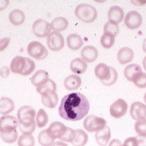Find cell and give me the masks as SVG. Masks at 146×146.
Listing matches in <instances>:
<instances>
[{
    "mask_svg": "<svg viewBox=\"0 0 146 146\" xmlns=\"http://www.w3.org/2000/svg\"><path fill=\"white\" fill-rule=\"evenodd\" d=\"M125 26L131 30L139 28L142 23V17L138 11H131L128 12L124 19Z\"/></svg>",
    "mask_w": 146,
    "mask_h": 146,
    "instance_id": "8fae6325",
    "label": "cell"
},
{
    "mask_svg": "<svg viewBox=\"0 0 146 146\" xmlns=\"http://www.w3.org/2000/svg\"><path fill=\"white\" fill-rule=\"evenodd\" d=\"M88 65L87 62L81 58H75L70 63V69L72 72L76 74H83L87 70Z\"/></svg>",
    "mask_w": 146,
    "mask_h": 146,
    "instance_id": "603a6c76",
    "label": "cell"
},
{
    "mask_svg": "<svg viewBox=\"0 0 146 146\" xmlns=\"http://www.w3.org/2000/svg\"><path fill=\"white\" fill-rule=\"evenodd\" d=\"M35 62L30 58L26 57V66H25V70L22 72L21 75H28L32 73L35 69Z\"/></svg>",
    "mask_w": 146,
    "mask_h": 146,
    "instance_id": "74e56055",
    "label": "cell"
},
{
    "mask_svg": "<svg viewBox=\"0 0 146 146\" xmlns=\"http://www.w3.org/2000/svg\"><path fill=\"white\" fill-rule=\"evenodd\" d=\"M51 146H68L67 144H66L63 141H56V142H54Z\"/></svg>",
    "mask_w": 146,
    "mask_h": 146,
    "instance_id": "7dc6e473",
    "label": "cell"
},
{
    "mask_svg": "<svg viewBox=\"0 0 146 146\" xmlns=\"http://www.w3.org/2000/svg\"><path fill=\"white\" fill-rule=\"evenodd\" d=\"M141 73H142V69L138 64H130L124 69V75L129 82H132Z\"/></svg>",
    "mask_w": 146,
    "mask_h": 146,
    "instance_id": "ac0fdd59",
    "label": "cell"
},
{
    "mask_svg": "<svg viewBox=\"0 0 146 146\" xmlns=\"http://www.w3.org/2000/svg\"><path fill=\"white\" fill-rule=\"evenodd\" d=\"M81 56L85 62H94L98 58V51L93 46H86L81 51Z\"/></svg>",
    "mask_w": 146,
    "mask_h": 146,
    "instance_id": "9a60e30c",
    "label": "cell"
},
{
    "mask_svg": "<svg viewBox=\"0 0 146 146\" xmlns=\"http://www.w3.org/2000/svg\"><path fill=\"white\" fill-rule=\"evenodd\" d=\"M123 146H138L136 137H129L125 140Z\"/></svg>",
    "mask_w": 146,
    "mask_h": 146,
    "instance_id": "60d3db41",
    "label": "cell"
},
{
    "mask_svg": "<svg viewBox=\"0 0 146 146\" xmlns=\"http://www.w3.org/2000/svg\"><path fill=\"white\" fill-rule=\"evenodd\" d=\"M18 119V128L23 134H32L36 129V111L31 106L20 107L17 113Z\"/></svg>",
    "mask_w": 146,
    "mask_h": 146,
    "instance_id": "7a4b0ae2",
    "label": "cell"
},
{
    "mask_svg": "<svg viewBox=\"0 0 146 146\" xmlns=\"http://www.w3.org/2000/svg\"><path fill=\"white\" fill-rule=\"evenodd\" d=\"M75 138L72 142L73 146H84L88 142V135L84 130L78 129H75Z\"/></svg>",
    "mask_w": 146,
    "mask_h": 146,
    "instance_id": "4316f807",
    "label": "cell"
},
{
    "mask_svg": "<svg viewBox=\"0 0 146 146\" xmlns=\"http://www.w3.org/2000/svg\"><path fill=\"white\" fill-rule=\"evenodd\" d=\"M32 31L35 36L38 37H46L51 33L50 25L43 19L35 21L32 26Z\"/></svg>",
    "mask_w": 146,
    "mask_h": 146,
    "instance_id": "9c48e42d",
    "label": "cell"
},
{
    "mask_svg": "<svg viewBox=\"0 0 146 146\" xmlns=\"http://www.w3.org/2000/svg\"><path fill=\"white\" fill-rule=\"evenodd\" d=\"M144 101H145V103L146 104V93L145 94V95H144Z\"/></svg>",
    "mask_w": 146,
    "mask_h": 146,
    "instance_id": "f907efd6",
    "label": "cell"
},
{
    "mask_svg": "<svg viewBox=\"0 0 146 146\" xmlns=\"http://www.w3.org/2000/svg\"><path fill=\"white\" fill-rule=\"evenodd\" d=\"M82 84V78L78 75H71L64 80V86L68 91L79 88Z\"/></svg>",
    "mask_w": 146,
    "mask_h": 146,
    "instance_id": "d6986e66",
    "label": "cell"
},
{
    "mask_svg": "<svg viewBox=\"0 0 146 146\" xmlns=\"http://www.w3.org/2000/svg\"><path fill=\"white\" fill-rule=\"evenodd\" d=\"M90 109L88 100L78 92L64 96L59 107V114L62 118L68 121H78L86 116Z\"/></svg>",
    "mask_w": 146,
    "mask_h": 146,
    "instance_id": "6da1fadb",
    "label": "cell"
},
{
    "mask_svg": "<svg viewBox=\"0 0 146 146\" xmlns=\"http://www.w3.org/2000/svg\"><path fill=\"white\" fill-rule=\"evenodd\" d=\"M136 137L138 146H146V135H138Z\"/></svg>",
    "mask_w": 146,
    "mask_h": 146,
    "instance_id": "7bdbcfd3",
    "label": "cell"
},
{
    "mask_svg": "<svg viewBox=\"0 0 146 146\" xmlns=\"http://www.w3.org/2000/svg\"><path fill=\"white\" fill-rule=\"evenodd\" d=\"M9 19L10 22L14 25L18 26L22 25L25 20V13L19 9H14L9 14Z\"/></svg>",
    "mask_w": 146,
    "mask_h": 146,
    "instance_id": "d4e9b609",
    "label": "cell"
},
{
    "mask_svg": "<svg viewBox=\"0 0 146 146\" xmlns=\"http://www.w3.org/2000/svg\"><path fill=\"white\" fill-rule=\"evenodd\" d=\"M68 22L66 18L63 17H58L52 20L50 24V27L54 31L60 32L65 31L68 27Z\"/></svg>",
    "mask_w": 146,
    "mask_h": 146,
    "instance_id": "83f0119b",
    "label": "cell"
},
{
    "mask_svg": "<svg viewBox=\"0 0 146 146\" xmlns=\"http://www.w3.org/2000/svg\"><path fill=\"white\" fill-rule=\"evenodd\" d=\"M10 43V38L9 37H3L0 39V52L6 49V47L9 46Z\"/></svg>",
    "mask_w": 146,
    "mask_h": 146,
    "instance_id": "b9f144b4",
    "label": "cell"
},
{
    "mask_svg": "<svg viewBox=\"0 0 146 146\" xmlns=\"http://www.w3.org/2000/svg\"><path fill=\"white\" fill-rule=\"evenodd\" d=\"M66 42L68 47L72 50H78L83 45L82 37L76 34H69L66 38Z\"/></svg>",
    "mask_w": 146,
    "mask_h": 146,
    "instance_id": "cb8c5ba5",
    "label": "cell"
},
{
    "mask_svg": "<svg viewBox=\"0 0 146 146\" xmlns=\"http://www.w3.org/2000/svg\"><path fill=\"white\" fill-rule=\"evenodd\" d=\"M9 4V0H0V11L6 9Z\"/></svg>",
    "mask_w": 146,
    "mask_h": 146,
    "instance_id": "f6af8a7d",
    "label": "cell"
},
{
    "mask_svg": "<svg viewBox=\"0 0 146 146\" xmlns=\"http://www.w3.org/2000/svg\"><path fill=\"white\" fill-rule=\"evenodd\" d=\"M10 74V69H9V67L7 66H3L2 68H1L0 69V76L2 78H7Z\"/></svg>",
    "mask_w": 146,
    "mask_h": 146,
    "instance_id": "ee69618b",
    "label": "cell"
},
{
    "mask_svg": "<svg viewBox=\"0 0 146 146\" xmlns=\"http://www.w3.org/2000/svg\"><path fill=\"white\" fill-rule=\"evenodd\" d=\"M108 146H123V144H122V142L119 139H114L110 142Z\"/></svg>",
    "mask_w": 146,
    "mask_h": 146,
    "instance_id": "bcb514c9",
    "label": "cell"
},
{
    "mask_svg": "<svg viewBox=\"0 0 146 146\" xmlns=\"http://www.w3.org/2000/svg\"><path fill=\"white\" fill-rule=\"evenodd\" d=\"M26 66V57L18 56L14 58L10 64V70L15 74L21 75Z\"/></svg>",
    "mask_w": 146,
    "mask_h": 146,
    "instance_id": "2e32d148",
    "label": "cell"
},
{
    "mask_svg": "<svg viewBox=\"0 0 146 146\" xmlns=\"http://www.w3.org/2000/svg\"><path fill=\"white\" fill-rule=\"evenodd\" d=\"M18 119L15 116L5 115L0 117V133H8L16 130Z\"/></svg>",
    "mask_w": 146,
    "mask_h": 146,
    "instance_id": "8992f818",
    "label": "cell"
},
{
    "mask_svg": "<svg viewBox=\"0 0 146 146\" xmlns=\"http://www.w3.org/2000/svg\"><path fill=\"white\" fill-rule=\"evenodd\" d=\"M104 32L112 34L116 36L119 34V28L118 24H116L113 21H108L105 24L104 27Z\"/></svg>",
    "mask_w": 146,
    "mask_h": 146,
    "instance_id": "e575fe53",
    "label": "cell"
},
{
    "mask_svg": "<svg viewBox=\"0 0 146 146\" xmlns=\"http://www.w3.org/2000/svg\"><path fill=\"white\" fill-rule=\"evenodd\" d=\"M49 79V74L44 70H38L31 78V82L34 86L38 87L43 83H45Z\"/></svg>",
    "mask_w": 146,
    "mask_h": 146,
    "instance_id": "484cf974",
    "label": "cell"
},
{
    "mask_svg": "<svg viewBox=\"0 0 146 146\" xmlns=\"http://www.w3.org/2000/svg\"><path fill=\"white\" fill-rule=\"evenodd\" d=\"M111 137L110 129L108 126H104L101 129L97 131L95 133V139L97 143L100 146H107Z\"/></svg>",
    "mask_w": 146,
    "mask_h": 146,
    "instance_id": "7c38bea8",
    "label": "cell"
},
{
    "mask_svg": "<svg viewBox=\"0 0 146 146\" xmlns=\"http://www.w3.org/2000/svg\"><path fill=\"white\" fill-rule=\"evenodd\" d=\"M35 140L32 134H22L18 140V146H34Z\"/></svg>",
    "mask_w": 146,
    "mask_h": 146,
    "instance_id": "d6a6232c",
    "label": "cell"
},
{
    "mask_svg": "<svg viewBox=\"0 0 146 146\" xmlns=\"http://www.w3.org/2000/svg\"><path fill=\"white\" fill-rule=\"evenodd\" d=\"M0 136H1L2 141L6 143L11 144L14 143L16 140H18V134L17 129H16L13 132H8V133H0Z\"/></svg>",
    "mask_w": 146,
    "mask_h": 146,
    "instance_id": "836d02e7",
    "label": "cell"
},
{
    "mask_svg": "<svg viewBox=\"0 0 146 146\" xmlns=\"http://www.w3.org/2000/svg\"><path fill=\"white\" fill-rule=\"evenodd\" d=\"M135 130L138 135H146V121H136Z\"/></svg>",
    "mask_w": 146,
    "mask_h": 146,
    "instance_id": "f35d334b",
    "label": "cell"
},
{
    "mask_svg": "<svg viewBox=\"0 0 146 146\" xmlns=\"http://www.w3.org/2000/svg\"><path fill=\"white\" fill-rule=\"evenodd\" d=\"M128 104L122 98H119L114 101L110 107V113L113 118L123 117L127 112Z\"/></svg>",
    "mask_w": 146,
    "mask_h": 146,
    "instance_id": "ba28073f",
    "label": "cell"
},
{
    "mask_svg": "<svg viewBox=\"0 0 146 146\" xmlns=\"http://www.w3.org/2000/svg\"><path fill=\"white\" fill-rule=\"evenodd\" d=\"M94 74L101 82H106L109 79L111 75V67L104 63H99L94 68Z\"/></svg>",
    "mask_w": 146,
    "mask_h": 146,
    "instance_id": "4fadbf2b",
    "label": "cell"
},
{
    "mask_svg": "<svg viewBox=\"0 0 146 146\" xmlns=\"http://www.w3.org/2000/svg\"><path fill=\"white\" fill-rule=\"evenodd\" d=\"M143 67L146 71V56L145 57V58H144V59H143Z\"/></svg>",
    "mask_w": 146,
    "mask_h": 146,
    "instance_id": "681fc988",
    "label": "cell"
},
{
    "mask_svg": "<svg viewBox=\"0 0 146 146\" xmlns=\"http://www.w3.org/2000/svg\"><path fill=\"white\" fill-rule=\"evenodd\" d=\"M49 117L47 113L43 109H40L36 115V124L38 128H43L47 124Z\"/></svg>",
    "mask_w": 146,
    "mask_h": 146,
    "instance_id": "4dcf8cb0",
    "label": "cell"
},
{
    "mask_svg": "<svg viewBox=\"0 0 146 146\" xmlns=\"http://www.w3.org/2000/svg\"><path fill=\"white\" fill-rule=\"evenodd\" d=\"M66 129H67V126L64 125L63 123L56 121L50 124L47 130L53 139H60V138L66 132Z\"/></svg>",
    "mask_w": 146,
    "mask_h": 146,
    "instance_id": "5bb4252c",
    "label": "cell"
},
{
    "mask_svg": "<svg viewBox=\"0 0 146 146\" xmlns=\"http://www.w3.org/2000/svg\"><path fill=\"white\" fill-rule=\"evenodd\" d=\"M75 138V131L69 127H67L64 135L60 138L62 141H66V142H72Z\"/></svg>",
    "mask_w": 146,
    "mask_h": 146,
    "instance_id": "d590c367",
    "label": "cell"
},
{
    "mask_svg": "<svg viewBox=\"0 0 146 146\" xmlns=\"http://www.w3.org/2000/svg\"><path fill=\"white\" fill-rule=\"evenodd\" d=\"M132 82L136 87L139 88H146V73H141L135 78Z\"/></svg>",
    "mask_w": 146,
    "mask_h": 146,
    "instance_id": "8d00e7d4",
    "label": "cell"
},
{
    "mask_svg": "<svg viewBox=\"0 0 146 146\" xmlns=\"http://www.w3.org/2000/svg\"><path fill=\"white\" fill-rule=\"evenodd\" d=\"M75 14L79 20L85 23L93 22L98 17L95 8L88 4L78 5L75 9Z\"/></svg>",
    "mask_w": 146,
    "mask_h": 146,
    "instance_id": "3957f363",
    "label": "cell"
},
{
    "mask_svg": "<svg viewBox=\"0 0 146 146\" xmlns=\"http://www.w3.org/2000/svg\"><path fill=\"white\" fill-rule=\"evenodd\" d=\"M41 100H42V103L45 107L52 109L56 106V104H58L59 98H58L57 94L54 92V93L43 95L41 98Z\"/></svg>",
    "mask_w": 146,
    "mask_h": 146,
    "instance_id": "f1b7e54d",
    "label": "cell"
},
{
    "mask_svg": "<svg viewBox=\"0 0 146 146\" xmlns=\"http://www.w3.org/2000/svg\"><path fill=\"white\" fill-rule=\"evenodd\" d=\"M46 43L49 49L52 51H59L64 47L63 36L59 32H51L47 36Z\"/></svg>",
    "mask_w": 146,
    "mask_h": 146,
    "instance_id": "52a82bcc",
    "label": "cell"
},
{
    "mask_svg": "<svg viewBox=\"0 0 146 146\" xmlns=\"http://www.w3.org/2000/svg\"><path fill=\"white\" fill-rule=\"evenodd\" d=\"M130 116L136 121H146V104L134 102L130 107Z\"/></svg>",
    "mask_w": 146,
    "mask_h": 146,
    "instance_id": "30bf717a",
    "label": "cell"
},
{
    "mask_svg": "<svg viewBox=\"0 0 146 146\" xmlns=\"http://www.w3.org/2000/svg\"><path fill=\"white\" fill-rule=\"evenodd\" d=\"M117 78H118V74H117V72L114 68L111 67V75L110 77L107 81L106 82H102L104 85H106V86H110V85H113V84L116 82L117 80Z\"/></svg>",
    "mask_w": 146,
    "mask_h": 146,
    "instance_id": "ab89813d",
    "label": "cell"
},
{
    "mask_svg": "<svg viewBox=\"0 0 146 146\" xmlns=\"http://www.w3.org/2000/svg\"><path fill=\"white\" fill-rule=\"evenodd\" d=\"M124 17V12L122 8L118 5H113L110 9L108 11V18L109 21L119 24L120 23Z\"/></svg>",
    "mask_w": 146,
    "mask_h": 146,
    "instance_id": "ffe728a7",
    "label": "cell"
},
{
    "mask_svg": "<svg viewBox=\"0 0 146 146\" xmlns=\"http://www.w3.org/2000/svg\"><path fill=\"white\" fill-rule=\"evenodd\" d=\"M27 53L37 60H42L46 58L47 49L38 41H32L27 46Z\"/></svg>",
    "mask_w": 146,
    "mask_h": 146,
    "instance_id": "5b68a950",
    "label": "cell"
},
{
    "mask_svg": "<svg viewBox=\"0 0 146 146\" xmlns=\"http://www.w3.org/2000/svg\"><path fill=\"white\" fill-rule=\"evenodd\" d=\"M106 124H107V121L104 119L95 115L88 116L83 123L84 127L89 132H97L106 126Z\"/></svg>",
    "mask_w": 146,
    "mask_h": 146,
    "instance_id": "277c9868",
    "label": "cell"
},
{
    "mask_svg": "<svg viewBox=\"0 0 146 146\" xmlns=\"http://www.w3.org/2000/svg\"><path fill=\"white\" fill-rule=\"evenodd\" d=\"M56 84L52 79H49L40 86L36 87V91L38 92L41 96L49 94L56 92Z\"/></svg>",
    "mask_w": 146,
    "mask_h": 146,
    "instance_id": "7402d4cb",
    "label": "cell"
},
{
    "mask_svg": "<svg viewBox=\"0 0 146 146\" xmlns=\"http://www.w3.org/2000/svg\"><path fill=\"white\" fill-rule=\"evenodd\" d=\"M142 49H143L144 52L146 53V38L144 40L143 44H142Z\"/></svg>",
    "mask_w": 146,
    "mask_h": 146,
    "instance_id": "c3c4849f",
    "label": "cell"
},
{
    "mask_svg": "<svg viewBox=\"0 0 146 146\" xmlns=\"http://www.w3.org/2000/svg\"><path fill=\"white\" fill-rule=\"evenodd\" d=\"M15 109V104L12 99L7 97L0 98V114L8 115Z\"/></svg>",
    "mask_w": 146,
    "mask_h": 146,
    "instance_id": "44dd1931",
    "label": "cell"
},
{
    "mask_svg": "<svg viewBox=\"0 0 146 146\" xmlns=\"http://www.w3.org/2000/svg\"><path fill=\"white\" fill-rule=\"evenodd\" d=\"M114 43H115V36L112 34L104 32V34H103L100 38V43L103 47L104 49H110L113 46Z\"/></svg>",
    "mask_w": 146,
    "mask_h": 146,
    "instance_id": "1f68e13d",
    "label": "cell"
},
{
    "mask_svg": "<svg viewBox=\"0 0 146 146\" xmlns=\"http://www.w3.org/2000/svg\"><path fill=\"white\" fill-rule=\"evenodd\" d=\"M38 141L42 146H51L55 142V139L51 136L47 129H44L39 133Z\"/></svg>",
    "mask_w": 146,
    "mask_h": 146,
    "instance_id": "f546056e",
    "label": "cell"
},
{
    "mask_svg": "<svg viewBox=\"0 0 146 146\" xmlns=\"http://www.w3.org/2000/svg\"><path fill=\"white\" fill-rule=\"evenodd\" d=\"M134 58V52L129 47H123L117 53V59L121 65H125L132 61Z\"/></svg>",
    "mask_w": 146,
    "mask_h": 146,
    "instance_id": "e0dca14e",
    "label": "cell"
}]
</instances>
